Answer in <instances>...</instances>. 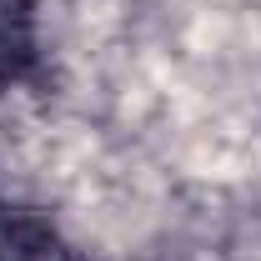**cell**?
<instances>
[{
	"label": "cell",
	"instance_id": "1",
	"mask_svg": "<svg viewBox=\"0 0 261 261\" xmlns=\"http://www.w3.org/2000/svg\"><path fill=\"white\" fill-rule=\"evenodd\" d=\"M35 65V25L25 5L0 0V86H15Z\"/></svg>",
	"mask_w": 261,
	"mask_h": 261
}]
</instances>
